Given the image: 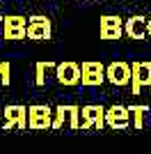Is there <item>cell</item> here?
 Instances as JSON below:
<instances>
[{"label":"cell","instance_id":"277c9868","mask_svg":"<svg viewBox=\"0 0 151 154\" xmlns=\"http://www.w3.org/2000/svg\"><path fill=\"white\" fill-rule=\"evenodd\" d=\"M131 94L138 97L142 88H151V62L149 60H135L131 62Z\"/></svg>","mask_w":151,"mask_h":154},{"label":"cell","instance_id":"9a60e30c","mask_svg":"<svg viewBox=\"0 0 151 154\" xmlns=\"http://www.w3.org/2000/svg\"><path fill=\"white\" fill-rule=\"evenodd\" d=\"M124 37V28H112V26H101V39L114 42V39Z\"/></svg>","mask_w":151,"mask_h":154},{"label":"cell","instance_id":"5bb4252c","mask_svg":"<svg viewBox=\"0 0 151 154\" xmlns=\"http://www.w3.org/2000/svg\"><path fill=\"white\" fill-rule=\"evenodd\" d=\"M64 120H69V106L60 103V106L53 108V129H55V131H57V129H62Z\"/></svg>","mask_w":151,"mask_h":154},{"label":"cell","instance_id":"8992f818","mask_svg":"<svg viewBox=\"0 0 151 154\" xmlns=\"http://www.w3.org/2000/svg\"><path fill=\"white\" fill-rule=\"evenodd\" d=\"M80 71H82V76H80L82 88H99L105 81V67L101 62H96V60H85L80 64Z\"/></svg>","mask_w":151,"mask_h":154},{"label":"cell","instance_id":"30bf717a","mask_svg":"<svg viewBox=\"0 0 151 154\" xmlns=\"http://www.w3.org/2000/svg\"><path fill=\"white\" fill-rule=\"evenodd\" d=\"M5 124H2V131H12L14 127L16 129H28V108L25 106H5Z\"/></svg>","mask_w":151,"mask_h":154},{"label":"cell","instance_id":"9c48e42d","mask_svg":"<svg viewBox=\"0 0 151 154\" xmlns=\"http://www.w3.org/2000/svg\"><path fill=\"white\" fill-rule=\"evenodd\" d=\"M80 64L73 62V60H67V62H60L55 67V78L57 83L64 85V88H73V85H80Z\"/></svg>","mask_w":151,"mask_h":154},{"label":"cell","instance_id":"7a4b0ae2","mask_svg":"<svg viewBox=\"0 0 151 154\" xmlns=\"http://www.w3.org/2000/svg\"><path fill=\"white\" fill-rule=\"evenodd\" d=\"M87 129H96V131L105 129V108L101 103H89L80 108V131Z\"/></svg>","mask_w":151,"mask_h":154},{"label":"cell","instance_id":"8fae6325","mask_svg":"<svg viewBox=\"0 0 151 154\" xmlns=\"http://www.w3.org/2000/svg\"><path fill=\"white\" fill-rule=\"evenodd\" d=\"M147 16H142V14H138V16H131V19L124 21V35L128 39H135V42H140V39H147Z\"/></svg>","mask_w":151,"mask_h":154},{"label":"cell","instance_id":"6da1fadb","mask_svg":"<svg viewBox=\"0 0 151 154\" xmlns=\"http://www.w3.org/2000/svg\"><path fill=\"white\" fill-rule=\"evenodd\" d=\"M28 129L30 131L53 129V108L46 106V103H32L28 108Z\"/></svg>","mask_w":151,"mask_h":154},{"label":"cell","instance_id":"2e32d148","mask_svg":"<svg viewBox=\"0 0 151 154\" xmlns=\"http://www.w3.org/2000/svg\"><path fill=\"white\" fill-rule=\"evenodd\" d=\"M69 129L71 131H80V106H69Z\"/></svg>","mask_w":151,"mask_h":154},{"label":"cell","instance_id":"52a82bcc","mask_svg":"<svg viewBox=\"0 0 151 154\" xmlns=\"http://www.w3.org/2000/svg\"><path fill=\"white\" fill-rule=\"evenodd\" d=\"M25 37L32 39V42H48L53 37V23H50L48 16H30L28 19V32Z\"/></svg>","mask_w":151,"mask_h":154},{"label":"cell","instance_id":"ac0fdd59","mask_svg":"<svg viewBox=\"0 0 151 154\" xmlns=\"http://www.w3.org/2000/svg\"><path fill=\"white\" fill-rule=\"evenodd\" d=\"M12 67H9V62H0V83L2 85H9V81H12Z\"/></svg>","mask_w":151,"mask_h":154},{"label":"cell","instance_id":"ffe728a7","mask_svg":"<svg viewBox=\"0 0 151 154\" xmlns=\"http://www.w3.org/2000/svg\"><path fill=\"white\" fill-rule=\"evenodd\" d=\"M0 26H2V16H0Z\"/></svg>","mask_w":151,"mask_h":154},{"label":"cell","instance_id":"d6986e66","mask_svg":"<svg viewBox=\"0 0 151 154\" xmlns=\"http://www.w3.org/2000/svg\"><path fill=\"white\" fill-rule=\"evenodd\" d=\"M147 37H149V39H151V19H149V21H147Z\"/></svg>","mask_w":151,"mask_h":154},{"label":"cell","instance_id":"3957f363","mask_svg":"<svg viewBox=\"0 0 151 154\" xmlns=\"http://www.w3.org/2000/svg\"><path fill=\"white\" fill-rule=\"evenodd\" d=\"M131 62L126 60H114L105 67V81L114 88H131Z\"/></svg>","mask_w":151,"mask_h":154},{"label":"cell","instance_id":"5b68a950","mask_svg":"<svg viewBox=\"0 0 151 154\" xmlns=\"http://www.w3.org/2000/svg\"><path fill=\"white\" fill-rule=\"evenodd\" d=\"M25 32H28V19L25 16H19V14L2 16V37L7 42H21V39H25Z\"/></svg>","mask_w":151,"mask_h":154},{"label":"cell","instance_id":"ba28073f","mask_svg":"<svg viewBox=\"0 0 151 154\" xmlns=\"http://www.w3.org/2000/svg\"><path fill=\"white\" fill-rule=\"evenodd\" d=\"M131 124V108L114 103L110 108H105V127H110L112 131H126Z\"/></svg>","mask_w":151,"mask_h":154},{"label":"cell","instance_id":"4fadbf2b","mask_svg":"<svg viewBox=\"0 0 151 154\" xmlns=\"http://www.w3.org/2000/svg\"><path fill=\"white\" fill-rule=\"evenodd\" d=\"M131 108V117H133V127L135 131L144 129V113H149V106H128Z\"/></svg>","mask_w":151,"mask_h":154},{"label":"cell","instance_id":"7c38bea8","mask_svg":"<svg viewBox=\"0 0 151 154\" xmlns=\"http://www.w3.org/2000/svg\"><path fill=\"white\" fill-rule=\"evenodd\" d=\"M55 67H57V64L55 62H48V60L37 62V64H34V83H37L39 88H44V85H46V78H48L46 74H48L50 69H55Z\"/></svg>","mask_w":151,"mask_h":154},{"label":"cell","instance_id":"e0dca14e","mask_svg":"<svg viewBox=\"0 0 151 154\" xmlns=\"http://www.w3.org/2000/svg\"><path fill=\"white\" fill-rule=\"evenodd\" d=\"M101 26L124 28V19H119V16H112V14H108V16H101Z\"/></svg>","mask_w":151,"mask_h":154}]
</instances>
